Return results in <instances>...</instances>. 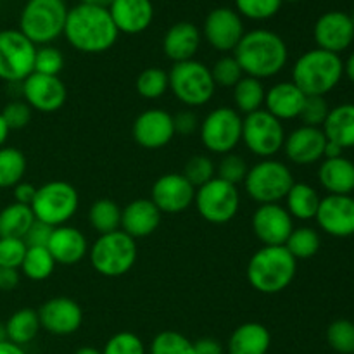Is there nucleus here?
<instances>
[{"label":"nucleus","instance_id":"17","mask_svg":"<svg viewBox=\"0 0 354 354\" xmlns=\"http://www.w3.org/2000/svg\"><path fill=\"white\" fill-rule=\"evenodd\" d=\"M294 230V220L280 204H259L252 214V232L263 245H286Z\"/></svg>","mask_w":354,"mask_h":354},{"label":"nucleus","instance_id":"56","mask_svg":"<svg viewBox=\"0 0 354 354\" xmlns=\"http://www.w3.org/2000/svg\"><path fill=\"white\" fill-rule=\"evenodd\" d=\"M341 156H344V149L339 147V145L334 144V142L327 140L324 159H334V158H341Z\"/></svg>","mask_w":354,"mask_h":354},{"label":"nucleus","instance_id":"64","mask_svg":"<svg viewBox=\"0 0 354 354\" xmlns=\"http://www.w3.org/2000/svg\"><path fill=\"white\" fill-rule=\"evenodd\" d=\"M283 2H299V0H283Z\"/></svg>","mask_w":354,"mask_h":354},{"label":"nucleus","instance_id":"10","mask_svg":"<svg viewBox=\"0 0 354 354\" xmlns=\"http://www.w3.org/2000/svg\"><path fill=\"white\" fill-rule=\"evenodd\" d=\"M282 121L265 109L242 118V142L251 154L261 159H272L279 154L286 142Z\"/></svg>","mask_w":354,"mask_h":354},{"label":"nucleus","instance_id":"15","mask_svg":"<svg viewBox=\"0 0 354 354\" xmlns=\"http://www.w3.org/2000/svg\"><path fill=\"white\" fill-rule=\"evenodd\" d=\"M244 35L242 16L230 7L213 9L204 21V38L214 50L234 52Z\"/></svg>","mask_w":354,"mask_h":354},{"label":"nucleus","instance_id":"3","mask_svg":"<svg viewBox=\"0 0 354 354\" xmlns=\"http://www.w3.org/2000/svg\"><path fill=\"white\" fill-rule=\"evenodd\" d=\"M297 272V261L286 245H263L249 259V283L261 294H279L292 283Z\"/></svg>","mask_w":354,"mask_h":354},{"label":"nucleus","instance_id":"35","mask_svg":"<svg viewBox=\"0 0 354 354\" xmlns=\"http://www.w3.org/2000/svg\"><path fill=\"white\" fill-rule=\"evenodd\" d=\"M90 227L100 235L121 230V207L113 199H99L88 209Z\"/></svg>","mask_w":354,"mask_h":354},{"label":"nucleus","instance_id":"41","mask_svg":"<svg viewBox=\"0 0 354 354\" xmlns=\"http://www.w3.org/2000/svg\"><path fill=\"white\" fill-rule=\"evenodd\" d=\"M182 175L197 189V187H203L204 183L216 178V165H214V161L209 156H192L185 162V168H183Z\"/></svg>","mask_w":354,"mask_h":354},{"label":"nucleus","instance_id":"37","mask_svg":"<svg viewBox=\"0 0 354 354\" xmlns=\"http://www.w3.org/2000/svg\"><path fill=\"white\" fill-rule=\"evenodd\" d=\"M21 273L33 282H44L54 273L55 261L47 248H28Z\"/></svg>","mask_w":354,"mask_h":354},{"label":"nucleus","instance_id":"45","mask_svg":"<svg viewBox=\"0 0 354 354\" xmlns=\"http://www.w3.org/2000/svg\"><path fill=\"white\" fill-rule=\"evenodd\" d=\"M64 68V55L57 47L52 45H41L37 47V54H35V68L33 73H40V75L48 76H59V73Z\"/></svg>","mask_w":354,"mask_h":354},{"label":"nucleus","instance_id":"12","mask_svg":"<svg viewBox=\"0 0 354 354\" xmlns=\"http://www.w3.org/2000/svg\"><path fill=\"white\" fill-rule=\"evenodd\" d=\"M242 114L232 107L213 109L199 127L201 142L213 154H230L242 142Z\"/></svg>","mask_w":354,"mask_h":354},{"label":"nucleus","instance_id":"2","mask_svg":"<svg viewBox=\"0 0 354 354\" xmlns=\"http://www.w3.org/2000/svg\"><path fill=\"white\" fill-rule=\"evenodd\" d=\"M245 76L268 80L279 75L289 61V48L283 38L270 30L245 31L234 50Z\"/></svg>","mask_w":354,"mask_h":354},{"label":"nucleus","instance_id":"7","mask_svg":"<svg viewBox=\"0 0 354 354\" xmlns=\"http://www.w3.org/2000/svg\"><path fill=\"white\" fill-rule=\"evenodd\" d=\"M244 185L248 196L258 204H280L294 185V176L282 161L261 159L249 168Z\"/></svg>","mask_w":354,"mask_h":354},{"label":"nucleus","instance_id":"6","mask_svg":"<svg viewBox=\"0 0 354 354\" xmlns=\"http://www.w3.org/2000/svg\"><path fill=\"white\" fill-rule=\"evenodd\" d=\"M137 241L123 230L99 235L88 249L92 268L109 279L127 275L137 263Z\"/></svg>","mask_w":354,"mask_h":354},{"label":"nucleus","instance_id":"44","mask_svg":"<svg viewBox=\"0 0 354 354\" xmlns=\"http://www.w3.org/2000/svg\"><path fill=\"white\" fill-rule=\"evenodd\" d=\"M283 0H235L237 12L252 21H265L275 16Z\"/></svg>","mask_w":354,"mask_h":354},{"label":"nucleus","instance_id":"18","mask_svg":"<svg viewBox=\"0 0 354 354\" xmlns=\"http://www.w3.org/2000/svg\"><path fill=\"white\" fill-rule=\"evenodd\" d=\"M131 135L140 147L149 149V151L166 147L176 135L173 114L165 109L144 111L135 118Z\"/></svg>","mask_w":354,"mask_h":354},{"label":"nucleus","instance_id":"51","mask_svg":"<svg viewBox=\"0 0 354 354\" xmlns=\"http://www.w3.org/2000/svg\"><path fill=\"white\" fill-rule=\"evenodd\" d=\"M54 227L44 223V221L35 220L33 225L30 227V230L24 235V244L26 248H47L48 241H50V235Z\"/></svg>","mask_w":354,"mask_h":354},{"label":"nucleus","instance_id":"58","mask_svg":"<svg viewBox=\"0 0 354 354\" xmlns=\"http://www.w3.org/2000/svg\"><path fill=\"white\" fill-rule=\"evenodd\" d=\"M9 127L6 124V121H3L2 114H0V147H3L7 142V137H9Z\"/></svg>","mask_w":354,"mask_h":354},{"label":"nucleus","instance_id":"26","mask_svg":"<svg viewBox=\"0 0 354 354\" xmlns=\"http://www.w3.org/2000/svg\"><path fill=\"white\" fill-rule=\"evenodd\" d=\"M304 100L306 95L301 92L299 86L294 85L292 82H279L266 90L263 109L268 111L279 121L297 120Z\"/></svg>","mask_w":354,"mask_h":354},{"label":"nucleus","instance_id":"25","mask_svg":"<svg viewBox=\"0 0 354 354\" xmlns=\"http://www.w3.org/2000/svg\"><path fill=\"white\" fill-rule=\"evenodd\" d=\"M162 213L151 199H135L121 209V230L131 239H144L161 225Z\"/></svg>","mask_w":354,"mask_h":354},{"label":"nucleus","instance_id":"34","mask_svg":"<svg viewBox=\"0 0 354 354\" xmlns=\"http://www.w3.org/2000/svg\"><path fill=\"white\" fill-rule=\"evenodd\" d=\"M35 221L30 206L10 203L0 211V237L24 239L26 232Z\"/></svg>","mask_w":354,"mask_h":354},{"label":"nucleus","instance_id":"39","mask_svg":"<svg viewBox=\"0 0 354 354\" xmlns=\"http://www.w3.org/2000/svg\"><path fill=\"white\" fill-rule=\"evenodd\" d=\"M135 86H137V92L142 99H161V97L169 90L168 73L161 68L144 69V71L138 75Z\"/></svg>","mask_w":354,"mask_h":354},{"label":"nucleus","instance_id":"1","mask_svg":"<svg viewBox=\"0 0 354 354\" xmlns=\"http://www.w3.org/2000/svg\"><path fill=\"white\" fill-rule=\"evenodd\" d=\"M73 48L83 54H102L118 40V28L104 7L78 3L68 10L64 33Z\"/></svg>","mask_w":354,"mask_h":354},{"label":"nucleus","instance_id":"36","mask_svg":"<svg viewBox=\"0 0 354 354\" xmlns=\"http://www.w3.org/2000/svg\"><path fill=\"white\" fill-rule=\"evenodd\" d=\"M28 162L16 147H0V189H12L23 182Z\"/></svg>","mask_w":354,"mask_h":354},{"label":"nucleus","instance_id":"54","mask_svg":"<svg viewBox=\"0 0 354 354\" xmlns=\"http://www.w3.org/2000/svg\"><path fill=\"white\" fill-rule=\"evenodd\" d=\"M19 270L0 268V290H14L19 286Z\"/></svg>","mask_w":354,"mask_h":354},{"label":"nucleus","instance_id":"27","mask_svg":"<svg viewBox=\"0 0 354 354\" xmlns=\"http://www.w3.org/2000/svg\"><path fill=\"white\" fill-rule=\"evenodd\" d=\"M201 47V31L196 24L176 23L166 31L162 38V50L173 62H185L196 57Z\"/></svg>","mask_w":354,"mask_h":354},{"label":"nucleus","instance_id":"11","mask_svg":"<svg viewBox=\"0 0 354 354\" xmlns=\"http://www.w3.org/2000/svg\"><path fill=\"white\" fill-rule=\"evenodd\" d=\"M194 206L207 223H230L241 207V194L237 187L216 176L203 187H197Z\"/></svg>","mask_w":354,"mask_h":354},{"label":"nucleus","instance_id":"59","mask_svg":"<svg viewBox=\"0 0 354 354\" xmlns=\"http://www.w3.org/2000/svg\"><path fill=\"white\" fill-rule=\"evenodd\" d=\"M344 75L348 76V78L351 80V82L354 83V52H353L351 55H349L348 61H346V64H344Z\"/></svg>","mask_w":354,"mask_h":354},{"label":"nucleus","instance_id":"20","mask_svg":"<svg viewBox=\"0 0 354 354\" xmlns=\"http://www.w3.org/2000/svg\"><path fill=\"white\" fill-rule=\"evenodd\" d=\"M38 318L44 330L52 335H71L83 324V311L71 297H52L38 310Z\"/></svg>","mask_w":354,"mask_h":354},{"label":"nucleus","instance_id":"4","mask_svg":"<svg viewBox=\"0 0 354 354\" xmlns=\"http://www.w3.org/2000/svg\"><path fill=\"white\" fill-rule=\"evenodd\" d=\"M344 76V62L337 54L311 48L304 52L292 68L290 82L299 86L304 95L325 97L339 85Z\"/></svg>","mask_w":354,"mask_h":354},{"label":"nucleus","instance_id":"60","mask_svg":"<svg viewBox=\"0 0 354 354\" xmlns=\"http://www.w3.org/2000/svg\"><path fill=\"white\" fill-rule=\"evenodd\" d=\"M80 3H85V6L104 7V9H109V6H111V3H113V0H80Z\"/></svg>","mask_w":354,"mask_h":354},{"label":"nucleus","instance_id":"24","mask_svg":"<svg viewBox=\"0 0 354 354\" xmlns=\"http://www.w3.org/2000/svg\"><path fill=\"white\" fill-rule=\"evenodd\" d=\"M109 14L120 33L138 35L151 26L154 6L151 0H113Z\"/></svg>","mask_w":354,"mask_h":354},{"label":"nucleus","instance_id":"42","mask_svg":"<svg viewBox=\"0 0 354 354\" xmlns=\"http://www.w3.org/2000/svg\"><path fill=\"white\" fill-rule=\"evenodd\" d=\"M211 69V76L216 86H225V88H234L242 78H244V71H242L241 64L234 55H225V57L218 59Z\"/></svg>","mask_w":354,"mask_h":354},{"label":"nucleus","instance_id":"47","mask_svg":"<svg viewBox=\"0 0 354 354\" xmlns=\"http://www.w3.org/2000/svg\"><path fill=\"white\" fill-rule=\"evenodd\" d=\"M328 113H330V107H328V102L325 100V97L306 95V100H304V106L301 109V114L297 120H301V123L304 127L322 128L325 120H327Z\"/></svg>","mask_w":354,"mask_h":354},{"label":"nucleus","instance_id":"61","mask_svg":"<svg viewBox=\"0 0 354 354\" xmlns=\"http://www.w3.org/2000/svg\"><path fill=\"white\" fill-rule=\"evenodd\" d=\"M75 354H102V351H99V349L92 348V346H85V348H80Z\"/></svg>","mask_w":354,"mask_h":354},{"label":"nucleus","instance_id":"14","mask_svg":"<svg viewBox=\"0 0 354 354\" xmlns=\"http://www.w3.org/2000/svg\"><path fill=\"white\" fill-rule=\"evenodd\" d=\"M24 102L38 113L50 114L61 109L68 100V88L59 76L31 73L21 83Z\"/></svg>","mask_w":354,"mask_h":354},{"label":"nucleus","instance_id":"55","mask_svg":"<svg viewBox=\"0 0 354 354\" xmlns=\"http://www.w3.org/2000/svg\"><path fill=\"white\" fill-rule=\"evenodd\" d=\"M194 349H196V354H225L220 342L211 337H204L194 342Z\"/></svg>","mask_w":354,"mask_h":354},{"label":"nucleus","instance_id":"31","mask_svg":"<svg viewBox=\"0 0 354 354\" xmlns=\"http://www.w3.org/2000/svg\"><path fill=\"white\" fill-rule=\"evenodd\" d=\"M40 328L41 325L38 311L31 310V308H21V310L14 311L9 320L6 322L7 341L23 348V346L35 341Z\"/></svg>","mask_w":354,"mask_h":354},{"label":"nucleus","instance_id":"57","mask_svg":"<svg viewBox=\"0 0 354 354\" xmlns=\"http://www.w3.org/2000/svg\"><path fill=\"white\" fill-rule=\"evenodd\" d=\"M0 354H26V351H24L21 346L17 344H12V342L6 341L0 344Z\"/></svg>","mask_w":354,"mask_h":354},{"label":"nucleus","instance_id":"43","mask_svg":"<svg viewBox=\"0 0 354 354\" xmlns=\"http://www.w3.org/2000/svg\"><path fill=\"white\" fill-rule=\"evenodd\" d=\"M327 341L334 351L354 354V324L349 320H335L327 328Z\"/></svg>","mask_w":354,"mask_h":354},{"label":"nucleus","instance_id":"23","mask_svg":"<svg viewBox=\"0 0 354 354\" xmlns=\"http://www.w3.org/2000/svg\"><path fill=\"white\" fill-rule=\"evenodd\" d=\"M47 249L54 258L55 265L73 266L78 265L88 254L90 245L85 235L78 228L71 227V225H61L52 230Z\"/></svg>","mask_w":354,"mask_h":354},{"label":"nucleus","instance_id":"30","mask_svg":"<svg viewBox=\"0 0 354 354\" xmlns=\"http://www.w3.org/2000/svg\"><path fill=\"white\" fill-rule=\"evenodd\" d=\"M322 130L328 142H334L344 151L354 147V104L332 107Z\"/></svg>","mask_w":354,"mask_h":354},{"label":"nucleus","instance_id":"21","mask_svg":"<svg viewBox=\"0 0 354 354\" xmlns=\"http://www.w3.org/2000/svg\"><path fill=\"white\" fill-rule=\"evenodd\" d=\"M315 220L332 237H351L354 235V197L328 194L320 201Z\"/></svg>","mask_w":354,"mask_h":354},{"label":"nucleus","instance_id":"22","mask_svg":"<svg viewBox=\"0 0 354 354\" xmlns=\"http://www.w3.org/2000/svg\"><path fill=\"white\" fill-rule=\"evenodd\" d=\"M325 145H327V137L322 128L301 124L287 135L282 151L294 165L310 166L324 159Z\"/></svg>","mask_w":354,"mask_h":354},{"label":"nucleus","instance_id":"49","mask_svg":"<svg viewBox=\"0 0 354 354\" xmlns=\"http://www.w3.org/2000/svg\"><path fill=\"white\" fill-rule=\"evenodd\" d=\"M26 251L28 248L23 239L0 237V268L19 270Z\"/></svg>","mask_w":354,"mask_h":354},{"label":"nucleus","instance_id":"62","mask_svg":"<svg viewBox=\"0 0 354 354\" xmlns=\"http://www.w3.org/2000/svg\"><path fill=\"white\" fill-rule=\"evenodd\" d=\"M6 341H7L6 324H2V322H0V344H2V342H6Z\"/></svg>","mask_w":354,"mask_h":354},{"label":"nucleus","instance_id":"33","mask_svg":"<svg viewBox=\"0 0 354 354\" xmlns=\"http://www.w3.org/2000/svg\"><path fill=\"white\" fill-rule=\"evenodd\" d=\"M266 88L261 80L245 76L234 86V104L235 111L242 116L256 113L265 106Z\"/></svg>","mask_w":354,"mask_h":354},{"label":"nucleus","instance_id":"32","mask_svg":"<svg viewBox=\"0 0 354 354\" xmlns=\"http://www.w3.org/2000/svg\"><path fill=\"white\" fill-rule=\"evenodd\" d=\"M286 209L292 216V220H313L317 216L318 206H320L322 197L317 190L308 183H296L290 187L289 194L286 196Z\"/></svg>","mask_w":354,"mask_h":354},{"label":"nucleus","instance_id":"52","mask_svg":"<svg viewBox=\"0 0 354 354\" xmlns=\"http://www.w3.org/2000/svg\"><path fill=\"white\" fill-rule=\"evenodd\" d=\"M173 124H175V133L192 135L199 130L201 121L192 109H185L173 116Z\"/></svg>","mask_w":354,"mask_h":354},{"label":"nucleus","instance_id":"38","mask_svg":"<svg viewBox=\"0 0 354 354\" xmlns=\"http://www.w3.org/2000/svg\"><path fill=\"white\" fill-rule=\"evenodd\" d=\"M320 235L311 227L294 228L292 234L286 242V249L296 258V261L297 259L313 258L320 251Z\"/></svg>","mask_w":354,"mask_h":354},{"label":"nucleus","instance_id":"29","mask_svg":"<svg viewBox=\"0 0 354 354\" xmlns=\"http://www.w3.org/2000/svg\"><path fill=\"white\" fill-rule=\"evenodd\" d=\"M272 346V335L265 325L258 322L242 324L232 332L228 341L230 354H266Z\"/></svg>","mask_w":354,"mask_h":354},{"label":"nucleus","instance_id":"40","mask_svg":"<svg viewBox=\"0 0 354 354\" xmlns=\"http://www.w3.org/2000/svg\"><path fill=\"white\" fill-rule=\"evenodd\" d=\"M151 354H196L194 342L175 330H162L152 339Z\"/></svg>","mask_w":354,"mask_h":354},{"label":"nucleus","instance_id":"63","mask_svg":"<svg viewBox=\"0 0 354 354\" xmlns=\"http://www.w3.org/2000/svg\"><path fill=\"white\" fill-rule=\"evenodd\" d=\"M349 17H351V21H353V24H354V10H353L351 14H349Z\"/></svg>","mask_w":354,"mask_h":354},{"label":"nucleus","instance_id":"16","mask_svg":"<svg viewBox=\"0 0 354 354\" xmlns=\"http://www.w3.org/2000/svg\"><path fill=\"white\" fill-rule=\"evenodd\" d=\"M196 187L182 173H166L159 176L151 190V201L161 213L178 214L194 204Z\"/></svg>","mask_w":354,"mask_h":354},{"label":"nucleus","instance_id":"50","mask_svg":"<svg viewBox=\"0 0 354 354\" xmlns=\"http://www.w3.org/2000/svg\"><path fill=\"white\" fill-rule=\"evenodd\" d=\"M31 111L33 109L24 100H12V102L3 106L0 114H2L3 121L9 127V130H21V128L30 124Z\"/></svg>","mask_w":354,"mask_h":354},{"label":"nucleus","instance_id":"28","mask_svg":"<svg viewBox=\"0 0 354 354\" xmlns=\"http://www.w3.org/2000/svg\"><path fill=\"white\" fill-rule=\"evenodd\" d=\"M318 180L330 196H351L354 190V162L351 159H324L318 169Z\"/></svg>","mask_w":354,"mask_h":354},{"label":"nucleus","instance_id":"13","mask_svg":"<svg viewBox=\"0 0 354 354\" xmlns=\"http://www.w3.org/2000/svg\"><path fill=\"white\" fill-rule=\"evenodd\" d=\"M37 45L19 30L0 31V80L23 83L33 73Z\"/></svg>","mask_w":354,"mask_h":354},{"label":"nucleus","instance_id":"46","mask_svg":"<svg viewBox=\"0 0 354 354\" xmlns=\"http://www.w3.org/2000/svg\"><path fill=\"white\" fill-rule=\"evenodd\" d=\"M248 171H249L248 161H245L242 156L234 154V152L225 154L223 158H221V161L218 162V168H216L218 178L225 180V182L232 183V185L235 187H237L239 183H244Z\"/></svg>","mask_w":354,"mask_h":354},{"label":"nucleus","instance_id":"19","mask_svg":"<svg viewBox=\"0 0 354 354\" xmlns=\"http://www.w3.org/2000/svg\"><path fill=\"white\" fill-rule=\"evenodd\" d=\"M313 37L318 48L341 54L354 40V24L349 14L341 10H330L322 14L313 28Z\"/></svg>","mask_w":354,"mask_h":354},{"label":"nucleus","instance_id":"8","mask_svg":"<svg viewBox=\"0 0 354 354\" xmlns=\"http://www.w3.org/2000/svg\"><path fill=\"white\" fill-rule=\"evenodd\" d=\"M168 78L173 95L189 109L206 106L216 92L211 69L196 59L173 64Z\"/></svg>","mask_w":354,"mask_h":354},{"label":"nucleus","instance_id":"48","mask_svg":"<svg viewBox=\"0 0 354 354\" xmlns=\"http://www.w3.org/2000/svg\"><path fill=\"white\" fill-rule=\"evenodd\" d=\"M102 354H147L142 339L133 332H118L104 346Z\"/></svg>","mask_w":354,"mask_h":354},{"label":"nucleus","instance_id":"9","mask_svg":"<svg viewBox=\"0 0 354 354\" xmlns=\"http://www.w3.org/2000/svg\"><path fill=\"white\" fill-rule=\"evenodd\" d=\"M80 206V196L71 183L64 180H52L38 187L31 211L35 220L44 221L50 227L68 225Z\"/></svg>","mask_w":354,"mask_h":354},{"label":"nucleus","instance_id":"53","mask_svg":"<svg viewBox=\"0 0 354 354\" xmlns=\"http://www.w3.org/2000/svg\"><path fill=\"white\" fill-rule=\"evenodd\" d=\"M38 187H35L33 183L30 182H19L16 187H12V196H14V203L23 204V206H30L33 204L35 196H37Z\"/></svg>","mask_w":354,"mask_h":354},{"label":"nucleus","instance_id":"5","mask_svg":"<svg viewBox=\"0 0 354 354\" xmlns=\"http://www.w3.org/2000/svg\"><path fill=\"white\" fill-rule=\"evenodd\" d=\"M68 7L64 0H28L19 16V31L37 47L50 45L64 33Z\"/></svg>","mask_w":354,"mask_h":354}]
</instances>
